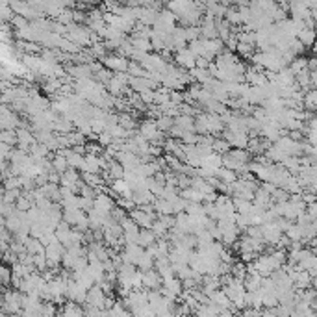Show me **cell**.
<instances>
[{
	"instance_id": "obj_1",
	"label": "cell",
	"mask_w": 317,
	"mask_h": 317,
	"mask_svg": "<svg viewBox=\"0 0 317 317\" xmlns=\"http://www.w3.org/2000/svg\"><path fill=\"white\" fill-rule=\"evenodd\" d=\"M100 65L104 69H108L110 73H126V69H128V59L126 58H121L117 56V54H106V56L100 59Z\"/></svg>"
},
{
	"instance_id": "obj_2",
	"label": "cell",
	"mask_w": 317,
	"mask_h": 317,
	"mask_svg": "<svg viewBox=\"0 0 317 317\" xmlns=\"http://www.w3.org/2000/svg\"><path fill=\"white\" fill-rule=\"evenodd\" d=\"M65 249L58 241L50 243L48 247H45V258H47V267H59L61 263V256H63Z\"/></svg>"
},
{
	"instance_id": "obj_3",
	"label": "cell",
	"mask_w": 317,
	"mask_h": 317,
	"mask_svg": "<svg viewBox=\"0 0 317 317\" xmlns=\"http://www.w3.org/2000/svg\"><path fill=\"white\" fill-rule=\"evenodd\" d=\"M175 65L182 71H191V69H195V56L187 50V47L182 48V50H177L175 52Z\"/></svg>"
},
{
	"instance_id": "obj_4",
	"label": "cell",
	"mask_w": 317,
	"mask_h": 317,
	"mask_svg": "<svg viewBox=\"0 0 317 317\" xmlns=\"http://www.w3.org/2000/svg\"><path fill=\"white\" fill-rule=\"evenodd\" d=\"M104 298H106V293L100 289L99 284H95L93 288H89L87 289V293H85V304H87V306H95V308H99V310H102Z\"/></svg>"
},
{
	"instance_id": "obj_5",
	"label": "cell",
	"mask_w": 317,
	"mask_h": 317,
	"mask_svg": "<svg viewBox=\"0 0 317 317\" xmlns=\"http://www.w3.org/2000/svg\"><path fill=\"white\" fill-rule=\"evenodd\" d=\"M128 217H130L132 221H134V223L138 224L139 228H150V224H152V221L156 219V217H152V215L145 214V212H141L139 208H134V210H132V212H130V215H128Z\"/></svg>"
},
{
	"instance_id": "obj_6",
	"label": "cell",
	"mask_w": 317,
	"mask_h": 317,
	"mask_svg": "<svg viewBox=\"0 0 317 317\" xmlns=\"http://www.w3.org/2000/svg\"><path fill=\"white\" fill-rule=\"evenodd\" d=\"M198 28H200V39H217V30H215V20L214 19H202L200 20V24H198Z\"/></svg>"
},
{
	"instance_id": "obj_7",
	"label": "cell",
	"mask_w": 317,
	"mask_h": 317,
	"mask_svg": "<svg viewBox=\"0 0 317 317\" xmlns=\"http://www.w3.org/2000/svg\"><path fill=\"white\" fill-rule=\"evenodd\" d=\"M143 288L150 291V289H159L161 288V278H159V275L156 273L154 269L147 271V273H143Z\"/></svg>"
},
{
	"instance_id": "obj_8",
	"label": "cell",
	"mask_w": 317,
	"mask_h": 317,
	"mask_svg": "<svg viewBox=\"0 0 317 317\" xmlns=\"http://www.w3.org/2000/svg\"><path fill=\"white\" fill-rule=\"evenodd\" d=\"M82 173H91V175H100V156H84V165Z\"/></svg>"
},
{
	"instance_id": "obj_9",
	"label": "cell",
	"mask_w": 317,
	"mask_h": 317,
	"mask_svg": "<svg viewBox=\"0 0 317 317\" xmlns=\"http://www.w3.org/2000/svg\"><path fill=\"white\" fill-rule=\"evenodd\" d=\"M261 280L263 277H260L258 273H247V277L243 278V288L245 291H260Z\"/></svg>"
},
{
	"instance_id": "obj_10",
	"label": "cell",
	"mask_w": 317,
	"mask_h": 317,
	"mask_svg": "<svg viewBox=\"0 0 317 317\" xmlns=\"http://www.w3.org/2000/svg\"><path fill=\"white\" fill-rule=\"evenodd\" d=\"M226 156L230 159H234L238 165H247V163H251L252 161V156L247 152V150H241V149H230L226 152Z\"/></svg>"
},
{
	"instance_id": "obj_11",
	"label": "cell",
	"mask_w": 317,
	"mask_h": 317,
	"mask_svg": "<svg viewBox=\"0 0 317 317\" xmlns=\"http://www.w3.org/2000/svg\"><path fill=\"white\" fill-rule=\"evenodd\" d=\"M156 243V236L152 234L150 228H139V236H138V245L141 249H149Z\"/></svg>"
},
{
	"instance_id": "obj_12",
	"label": "cell",
	"mask_w": 317,
	"mask_h": 317,
	"mask_svg": "<svg viewBox=\"0 0 317 317\" xmlns=\"http://www.w3.org/2000/svg\"><path fill=\"white\" fill-rule=\"evenodd\" d=\"M245 308H254V310H261V293L260 291H245Z\"/></svg>"
},
{
	"instance_id": "obj_13",
	"label": "cell",
	"mask_w": 317,
	"mask_h": 317,
	"mask_svg": "<svg viewBox=\"0 0 317 317\" xmlns=\"http://www.w3.org/2000/svg\"><path fill=\"white\" fill-rule=\"evenodd\" d=\"M180 198H184L187 202H197V204H202V202H204V195H202L200 191L193 189V187L182 189V191H180Z\"/></svg>"
},
{
	"instance_id": "obj_14",
	"label": "cell",
	"mask_w": 317,
	"mask_h": 317,
	"mask_svg": "<svg viewBox=\"0 0 317 317\" xmlns=\"http://www.w3.org/2000/svg\"><path fill=\"white\" fill-rule=\"evenodd\" d=\"M204 50L214 58H217L224 50V43L221 39H208V41H204Z\"/></svg>"
},
{
	"instance_id": "obj_15",
	"label": "cell",
	"mask_w": 317,
	"mask_h": 317,
	"mask_svg": "<svg viewBox=\"0 0 317 317\" xmlns=\"http://www.w3.org/2000/svg\"><path fill=\"white\" fill-rule=\"evenodd\" d=\"M106 175H108V178H110L112 182H113V180H122V178H124V169H122V165L119 163V161L112 159V161H110V165H108Z\"/></svg>"
},
{
	"instance_id": "obj_16",
	"label": "cell",
	"mask_w": 317,
	"mask_h": 317,
	"mask_svg": "<svg viewBox=\"0 0 317 317\" xmlns=\"http://www.w3.org/2000/svg\"><path fill=\"white\" fill-rule=\"evenodd\" d=\"M136 269L141 271V273H147V271L154 269V258L150 256L149 252L145 251L143 254H141L139 260L136 261Z\"/></svg>"
},
{
	"instance_id": "obj_17",
	"label": "cell",
	"mask_w": 317,
	"mask_h": 317,
	"mask_svg": "<svg viewBox=\"0 0 317 317\" xmlns=\"http://www.w3.org/2000/svg\"><path fill=\"white\" fill-rule=\"evenodd\" d=\"M24 251L28 252L30 256H38V254H45V247L39 243V239L28 238V239L24 241Z\"/></svg>"
},
{
	"instance_id": "obj_18",
	"label": "cell",
	"mask_w": 317,
	"mask_h": 317,
	"mask_svg": "<svg viewBox=\"0 0 317 317\" xmlns=\"http://www.w3.org/2000/svg\"><path fill=\"white\" fill-rule=\"evenodd\" d=\"M316 102H317V91L316 89L306 91L304 97H302V108H304V112L314 113V110H316Z\"/></svg>"
},
{
	"instance_id": "obj_19",
	"label": "cell",
	"mask_w": 317,
	"mask_h": 317,
	"mask_svg": "<svg viewBox=\"0 0 317 317\" xmlns=\"http://www.w3.org/2000/svg\"><path fill=\"white\" fill-rule=\"evenodd\" d=\"M302 45V47L306 48V47H312L314 45V39H316V30H308V28H304L302 32H298L297 34V38H295Z\"/></svg>"
},
{
	"instance_id": "obj_20",
	"label": "cell",
	"mask_w": 317,
	"mask_h": 317,
	"mask_svg": "<svg viewBox=\"0 0 317 317\" xmlns=\"http://www.w3.org/2000/svg\"><path fill=\"white\" fill-rule=\"evenodd\" d=\"M175 126H178L180 130L184 132H195V124H193V117H186V115H178L173 119Z\"/></svg>"
},
{
	"instance_id": "obj_21",
	"label": "cell",
	"mask_w": 317,
	"mask_h": 317,
	"mask_svg": "<svg viewBox=\"0 0 317 317\" xmlns=\"http://www.w3.org/2000/svg\"><path fill=\"white\" fill-rule=\"evenodd\" d=\"M173 228L180 230L182 234H191L189 232V217H187L184 212H182V214H177L175 215V226H173Z\"/></svg>"
},
{
	"instance_id": "obj_22",
	"label": "cell",
	"mask_w": 317,
	"mask_h": 317,
	"mask_svg": "<svg viewBox=\"0 0 317 317\" xmlns=\"http://www.w3.org/2000/svg\"><path fill=\"white\" fill-rule=\"evenodd\" d=\"M50 163H52V171H54V173H58V175H63L67 169H69V165H67V159L63 158V156H58V154H54V156H52Z\"/></svg>"
},
{
	"instance_id": "obj_23",
	"label": "cell",
	"mask_w": 317,
	"mask_h": 317,
	"mask_svg": "<svg viewBox=\"0 0 317 317\" xmlns=\"http://www.w3.org/2000/svg\"><path fill=\"white\" fill-rule=\"evenodd\" d=\"M187 50L193 54L195 58H202L206 54L204 50V39H197V41H191L187 43Z\"/></svg>"
},
{
	"instance_id": "obj_24",
	"label": "cell",
	"mask_w": 317,
	"mask_h": 317,
	"mask_svg": "<svg viewBox=\"0 0 317 317\" xmlns=\"http://www.w3.org/2000/svg\"><path fill=\"white\" fill-rule=\"evenodd\" d=\"M108 317H132V316L130 312L121 304V300H115V304L108 310Z\"/></svg>"
},
{
	"instance_id": "obj_25",
	"label": "cell",
	"mask_w": 317,
	"mask_h": 317,
	"mask_svg": "<svg viewBox=\"0 0 317 317\" xmlns=\"http://www.w3.org/2000/svg\"><path fill=\"white\" fill-rule=\"evenodd\" d=\"M212 150L214 154H219V156H224L228 150H230V145L223 139V138H214V143H212Z\"/></svg>"
},
{
	"instance_id": "obj_26",
	"label": "cell",
	"mask_w": 317,
	"mask_h": 317,
	"mask_svg": "<svg viewBox=\"0 0 317 317\" xmlns=\"http://www.w3.org/2000/svg\"><path fill=\"white\" fill-rule=\"evenodd\" d=\"M284 236L288 238L289 241H302V228H300V226H297L295 223H291V226L286 230V234H284Z\"/></svg>"
},
{
	"instance_id": "obj_27",
	"label": "cell",
	"mask_w": 317,
	"mask_h": 317,
	"mask_svg": "<svg viewBox=\"0 0 317 317\" xmlns=\"http://www.w3.org/2000/svg\"><path fill=\"white\" fill-rule=\"evenodd\" d=\"M154 122H156V128H158L161 134H167V132L175 126V121H173L171 117H165V115H161V117L156 119Z\"/></svg>"
},
{
	"instance_id": "obj_28",
	"label": "cell",
	"mask_w": 317,
	"mask_h": 317,
	"mask_svg": "<svg viewBox=\"0 0 317 317\" xmlns=\"http://www.w3.org/2000/svg\"><path fill=\"white\" fill-rule=\"evenodd\" d=\"M126 75L132 76V78H145L147 71L139 65V63H134V61H128V69H126Z\"/></svg>"
},
{
	"instance_id": "obj_29",
	"label": "cell",
	"mask_w": 317,
	"mask_h": 317,
	"mask_svg": "<svg viewBox=\"0 0 317 317\" xmlns=\"http://www.w3.org/2000/svg\"><path fill=\"white\" fill-rule=\"evenodd\" d=\"M2 187L4 191H13V189H20V180L19 177H8L2 180Z\"/></svg>"
},
{
	"instance_id": "obj_30",
	"label": "cell",
	"mask_w": 317,
	"mask_h": 317,
	"mask_svg": "<svg viewBox=\"0 0 317 317\" xmlns=\"http://www.w3.org/2000/svg\"><path fill=\"white\" fill-rule=\"evenodd\" d=\"M32 206L34 204H32V202H30L28 198L22 195V193H20V197L15 200V210H17V212H22V214H26Z\"/></svg>"
},
{
	"instance_id": "obj_31",
	"label": "cell",
	"mask_w": 317,
	"mask_h": 317,
	"mask_svg": "<svg viewBox=\"0 0 317 317\" xmlns=\"http://www.w3.org/2000/svg\"><path fill=\"white\" fill-rule=\"evenodd\" d=\"M132 317H156V314H154V310L149 306V304H145V306L138 308V310H134V312H130Z\"/></svg>"
},
{
	"instance_id": "obj_32",
	"label": "cell",
	"mask_w": 317,
	"mask_h": 317,
	"mask_svg": "<svg viewBox=\"0 0 317 317\" xmlns=\"http://www.w3.org/2000/svg\"><path fill=\"white\" fill-rule=\"evenodd\" d=\"M236 52L239 54V56H243V58H249L251 59L252 58V54L256 52V48L254 47H251V45H245V43H238V47H236Z\"/></svg>"
},
{
	"instance_id": "obj_33",
	"label": "cell",
	"mask_w": 317,
	"mask_h": 317,
	"mask_svg": "<svg viewBox=\"0 0 317 317\" xmlns=\"http://www.w3.org/2000/svg\"><path fill=\"white\" fill-rule=\"evenodd\" d=\"M56 22L63 24V26H69V24L73 22V11H71V10H61V11H59V15L56 17Z\"/></svg>"
},
{
	"instance_id": "obj_34",
	"label": "cell",
	"mask_w": 317,
	"mask_h": 317,
	"mask_svg": "<svg viewBox=\"0 0 317 317\" xmlns=\"http://www.w3.org/2000/svg\"><path fill=\"white\" fill-rule=\"evenodd\" d=\"M186 39H187V43L200 39V28H198V26H187V28H186Z\"/></svg>"
},
{
	"instance_id": "obj_35",
	"label": "cell",
	"mask_w": 317,
	"mask_h": 317,
	"mask_svg": "<svg viewBox=\"0 0 317 317\" xmlns=\"http://www.w3.org/2000/svg\"><path fill=\"white\" fill-rule=\"evenodd\" d=\"M197 141H198V136H197L195 132H184L180 143L182 145H197Z\"/></svg>"
},
{
	"instance_id": "obj_36",
	"label": "cell",
	"mask_w": 317,
	"mask_h": 317,
	"mask_svg": "<svg viewBox=\"0 0 317 317\" xmlns=\"http://www.w3.org/2000/svg\"><path fill=\"white\" fill-rule=\"evenodd\" d=\"M112 136L108 134V132H102V134H99V138H97V143L102 147V149H106V147H110L112 145Z\"/></svg>"
},
{
	"instance_id": "obj_37",
	"label": "cell",
	"mask_w": 317,
	"mask_h": 317,
	"mask_svg": "<svg viewBox=\"0 0 317 317\" xmlns=\"http://www.w3.org/2000/svg\"><path fill=\"white\" fill-rule=\"evenodd\" d=\"M117 208H121V210H124V212H132L136 206H134V202H132L130 198H117Z\"/></svg>"
},
{
	"instance_id": "obj_38",
	"label": "cell",
	"mask_w": 317,
	"mask_h": 317,
	"mask_svg": "<svg viewBox=\"0 0 317 317\" xmlns=\"http://www.w3.org/2000/svg\"><path fill=\"white\" fill-rule=\"evenodd\" d=\"M139 100L145 106H150V104H154V91H143V93H139Z\"/></svg>"
},
{
	"instance_id": "obj_39",
	"label": "cell",
	"mask_w": 317,
	"mask_h": 317,
	"mask_svg": "<svg viewBox=\"0 0 317 317\" xmlns=\"http://www.w3.org/2000/svg\"><path fill=\"white\" fill-rule=\"evenodd\" d=\"M304 212H306V215L310 217V219H312V221H316V217H317V204H316V202H314V204H308Z\"/></svg>"
},
{
	"instance_id": "obj_40",
	"label": "cell",
	"mask_w": 317,
	"mask_h": 317,
	"mask_svg": "<svg viewBox=\"0 0 317 317\" xmlns=\"http://www.w3.org/2000/svg\"><path fill=\"white\" fill-rule=\"evenodd\" d=\"M261 310H254V308H245L241 310V316L243 317H260Z\"/></svg>"
},
{
	"instance_id": "obj_41",
	"label": "cell",
	"mask_w": 317,
	"mask_h": 317,
	"mask_svg": "<svg viewBox=\"0 0 317 317\" xmlns=\"http://www.w3.org/2000/svg\"><path fill=\"white\" fill-rule=\"evenodd\" d=\"M0 195H4V187H2V184H0Z\"/></svg>"
},
{
	"instance_id": "obj_42",
	"label": "cell",
	"mask_w": 317,
	"mask_h": 317,
	"mask_svg": "<svg viewBox=\"0 0 317 317\" xmlns=\"http://www.w3.org/2000/svg\"><path fill=\"white\" fill-rule=\"evenodd\" d=\"M2 269H4V265H2V263H0V275H2Z\"/></svg>"
}]
</instances>
